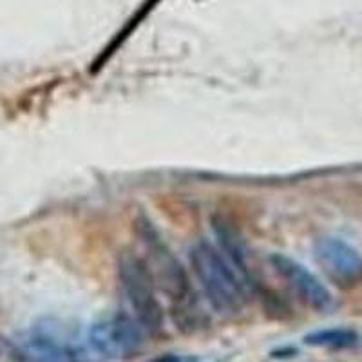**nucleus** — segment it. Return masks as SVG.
<instances>
[{
	"instance_id": "nucleus-1",
	"label": "nucleus",
	"mask_w": 362,
	"mask_h": 362,
	"mask_svg": "<svg viewBox=\"0 0 362 362\" xmlns=\"http://www.w3.org/2000/svg\"><path fill=\"white\" fill-rule=\"evenodd\" d=\"M136 226L147 252L145 261L156 281L158 290L173 305V319L176 326L185 332H196L198 328H203L205 319L202 315V310L194 303V290L185 267L167 247V243L148 219H140Z\"/></svg>"
},
{
	"instance_id": "nucleus-2",
	"label": "nucleus",
	"mask_w": 362,
	"mask_h": 362,
	"mask_svg": "<svg viewBox=\"0 0 362 362\" xmlns=\"http://www.w3.org/2000/svg\"><path fill=\"white\" fill-rule=\"evenodd\" d=\"M189 263L203 297L219 315L232 317L243 312L248 303V288L223 252L202 239L189 250Z\"/></svg>"
},
{
	"instance_id": "nucleus-3",
	"label": "nucleus",
	"mask_w": 362,
	"mask_h": 362,
	"mask_svg": "<svg viewBox=\"0 0 362 362\" xmlns=\"http://www.w3.org/2000/svg\"><path fill=\"white\" fill-rule=\"evenodd\" d=\"M28 362H103L87 341V329L58 317H42L18 341Z\"/></svg>"
},
{
	"instance_id": "nucleus-4",
	"label": "nucleus",
	"mask_w": 362,
	"mask_h": 362,
	"mask_svg": "<svg viewBox=\"0 0 362 362\" xmlns=\"http://www.w3.org/2000/svg\"><path fill=\"white\" fill-rule=\"evenodd\" d=\"M116 276L131 315L144 328L145 334L151 337L163 334L165 308L147 261L138 254L124 252L116 261Z\"/></svg>"
},
{
	"instance_id": "nucleus-5",
	"label": "nucleus",
	"mask_w": 362,
	"mask_h": 362,
	"mask_svg": "<svg viewBox=\"0 0 362 362\" xmlns=\"http://www.w3.org/2000/svg\"><path fill=\"white\" fill-rule=\"evenodd\" d=\"M144 332L127 312H112L98 317L87 328V341L103 362L131 361L145 348Z\"/></svg>"
},
{
	"instance_id": "nucleus-6",
	"label": "nucleus",
	"mask_w": 362,
	"mask_h": 362,
	"mask_svg": "<svg viewBox=\"0 0 362 362\" xmlns=\"http://www.w3.org/2000/svg\"><path fill=\"white\" fill-rule=\"evenodd\" d=\"M272 270L284 281L293 296L308 308L319 313H328L335 308V299L326 284L305 267L300 261L286 254H272L268 257Z\"/></svg>"
},
{
	"instance_id": "nucleus-7",
	"label": "nucleus",
	"mask_w": 362,
	"mask_h": 362,
	"mask_svg": "<svg viewBox=\"0 0 362 362\" xmlns=\"http://www.w3.org/2000/svg\"><path fill=\"white\" fill-rule=\"evenodd\" d=\"M313 257L326 279L350 290L362 283V254L339 238H321L313 245Z\"/></svg>"
},
{
	"instance_id": "nucleus-8",
	"label": "nucleus",
	"mask_w": 362,
	"mask_h": 362,
	"mask_svg": "<svg viewBox=\"0 0 362 362\" xmlns=\"http://www.w3.org/2000/svg\"><path fill=\"white\" fill-rule=\"evenodd\" d=\"M212 228H214V235L218 239L216 247L223 252V255L228 259V263L234 267L239 277L243 279L248 292L257 288V281L254 277V272L248 267V257H250V254H248V247L245 243L243 235L239 234L238 228L232 226L230 221H226L221 216L212 219Z\"/></svg>"
},
{
	"instance_id": "nucleus-9",
	"label": "nucleus",
	"mask_w": 362,
	"mask_h": 362,
	"mask_svg": "<svg viewBox=\"0 0 362 362\" xmlns=\"http://www.w3.org/2000/svg\"><path fill=\"white\" fill-rule=\"evenodd\" d=\"M305 344L328 350H350L361 344V335L351 328H326L305 335Z\"/></svg>"
},
{
	"instance_id": "nucleus-10",
	"label": "nucleus",
	"mask_w": 362,
	"mask_h": 362,
	"mask_svg": "<svg viewBox=\"0 0 362 362\" xmlns=\"http://www.w3.org/2000/svg\"><path fill=\"white\" fill-rule=\"evenodd\" d=\"M0 362H28L18 342L0 337Z\"/></svg>"
},
{
	"instance_id": "nucleus-11",
	"label": "nucleus",
	"mask_w": 362,
	"mask_h": 362,
	"mask_svg": "<svg viewBox=\"0 0 362 362\" xmlns=\"http://www.w3.org/2000/svg\"><path fill=\"white\" fill-rule=\"evenodd\" d=\"M148 362H214V361H205V358L194 357V355H176V354H165L160 357L153 358Z\"/></svg>"
},
{
	"instance_id": "nucleus-12",
	"label": "nucleus",
	"mask_w": 362,
	"mask_h": 362,
	"mask_svg": "<svg viewBox=\"0 0 362 362\" xmlns=\"http://www.w3.org/2000/svg\"><path fill=\"white\" fill-rule=\"evenodd\" d=\"M297 348L293 346H283V348H277L276 351H272V358H292L296 357Z\"/></svg>"
}]
</instances>
